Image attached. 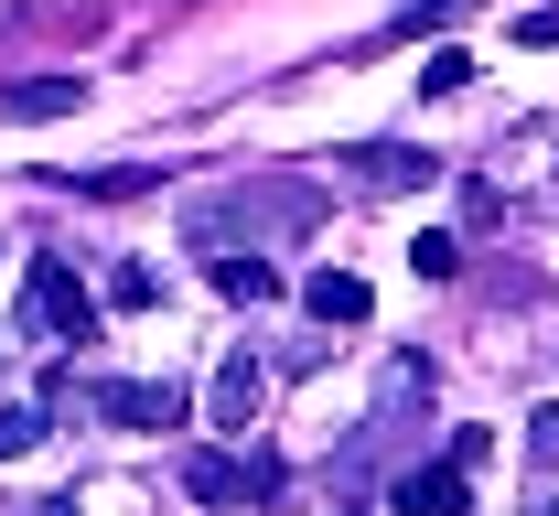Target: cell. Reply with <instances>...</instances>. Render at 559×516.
<instances>
[{"instance_id":"2","label":"cell","mask_w":559,"mask_h":516,"mask_svg":"<svg viewBox=\"0 0 559 516\" xmlns=\"http://www.w3.org/2000/svg\"><path fill=\"white\" fill-rule=\"evenodd\" d=\"M22 323H33V334H66V345H97V301H86V280H75V259H33Z\"/></svg>"},{"instance_id":"12","label":"cell","mask_w":559,"mask_h":516,"mask_svg":"<svg viewBox=\"0 0 559 516\" xmlns=\"http://www.w3.org/2000/svg\"><path fill=\"white\" fill-rule=\"evenodd\" d=\"M44 409H55V398H33V409H0V463H22V452L44 442Z\"/></svg>"},{"instance_id":"8","label":"cell","mask_w":559,"mask_h":516,"mask_svg":"<svg viewBox=\"0 0 559 516\" xmlns=\"http://www.w3.org/2000/svg\"><path fill=\"white\" fill-rule=\"evenodd\" d=\"M259 387H270V376L248 367V356H226V367H215V431H248V420H259Z\"/></svg>"},{"instance_id":"17","label":"cell","mask_w":559,"mask_h":516,"mask_svg":"<svg viewBox=\"0 0 559 516\" xmlns=\"http://www.w3.org/2000/svg\"><path fill=\"white\" fill-rule=\"evenodd\" d=\"M33 516H75V506H33Z\"/></svg>"},{"instance_id":"9","label":"cell","mask_w":559,"mask_h":516,"mask_svg":"<svg viewBox=\"0 0 559 516\" xmlns=\"http://www.w3.org/2000/svg\"><path fill=\"white\" fill-rule=\"evenodd\" d=\"M312 323H366V280H355V269H312Z\"/></svg>"},{"instance_id":"14","label":"cell","mask_w":559,"mask_h":516,"mask_svg":"<svg viewBox=\"0 0 559 516\" xmlns=\"http://www.w3.org/2000/svg\"><path fill=\"white\" fill-rule=\"evenodd\" d=\"M409 269H419V280H463V237H419Z\"/></svg>"},{"instance_id":"18","label":"cell","mask_w":559,"mask_h":516,"mask_svg":"<svg viewBox=\"0 0 559 516\" xmlns=\"http://www.w3.org/2000/svg\"><path fill=\"white\" fill-rule=\"evenodd\" d=\"M527 516H559V506H527Z\"/></svg>"},{"instance_id":"10","label":"cell","mask_w":559,"mask_h":516,"mask_svg":"<svg viewBox=\"0 0 559 516\" xmlns=\"http://www.w3.org/2000/svg\"><path fill=\"white\" fill-rule=\"evenodd\" d=\"M66 194H97V205H119V194H151L162 172H140V161H108V172H55Z\"/></svg>"},{"instance_id":"3","label":"cell","mask_w":559,"mask_h":516,"mask_svg":"<svg viewBox=\"0 0 559 516\" xmlns=\"http://www.w3.org/2000/svg\"><path fill=\"white\" fill-rule=\"evenodd\" d=\"M183 484H194L205 506H280V495H290V473H280L270 452H248V463H237V452H183Z\"/></svg>"},{"instance_id":"13","label":"cell","mask_w":559,"mask_h":516,"mask_svg":"<svg viewBox=\"0 0 559 516\" xmlns=\"http://www.w3.org/2000/svg\"><path fill=\"white\" fill-rule=\"evenodd\" d=\"M108 301H119V312H151V301H162V280H151V259H119V280H108Z\"/></svg>"},{"instance_id":"4","label":"cell","mask_w":559,"mask_h":516,"mask_svg":"<svg viewBox=\"0 0 559 516\" xmlns=\"http://www.w3.org/2000/svg\"><path fill=\"white\" fill-rule=\"evenodd\" d=\"M97 409H108L119 431H183V409H194V398H183V376H108V387H97Z\"/></svg>"},{"instance_id":"11","label":"cell","mask_w":559,"mask_h":516,"mask_svg":"<svg viewBox=\"0 0 559 516\" xmlns=\"http://www.w3.org/2000/svg\"><path fill=\"white\" fill-rule=\"evenodd\" d=\"M215 291H226V301H270V291H280V269H259V259L237 248V259H215Z\"/></svg>"},{"instance_id":"5","label":"cell","mask_w":559,"mask_h":516,"mask_svg":"<svg viewBox=\"0 0 559 516\" xmlns=\"http://www.w3.org/2000/svg\"><path fill=\"white\" fill-rule=\"evenodd\" d=\"M388 506L399 516H474V463H452V452H441V463H409V473L388 484Z\"/></svg>"},{"instance_id":"6","label":"cell","mask_w":559,"mask_h":516,"mask_svg":"<svg viewBox=\"0 0 559 516\" xmlns=\"http://www.w3.org/2000/svg\"><path fill=\"white\" fill-rule=\"evenodd\" d=\"M334 172H355V183H377V194H399V183H441V161L409 141H345L334 151Z\"/></svg>"},{"instance_id":"1","label":"cell","mask_w":559,"mask_h":516,"mask_svg":"<svg viewBox=\"0 0 559 516\" xmlns=\"http://www.w3.org/2000/svg\"><path fill=\"white\" fill-rule=\"evenodd\" d=\"M312 226H323V194L290 183V172H259V183L237 172V183H205V194L183 205V237H194V248H226V237L259 248V237H312Z\"/></svg>"},{"instance_id":"16","label":"cell","mask_w":559,"mask_h":516,"mask_svg":"<svg viewBox=\"0 0 559 516\" xmlns=\"http://www.w3.org/2000/svg\"><path fill=\"white\" fill-rule=\"evenodd\" d=\"M527 452H538V463L559 473V409H538V420H527Z\"/></svg>"},{"instance_id":"7","label":"cell","mask_w":559,"mask_h":516,"mask_svg":"<svg viewBox=\"0 0 559 516\" xmlns=\"http://www.w3.org/2000/svg\"><path fill=\"white\" fill-rule=\"evenodd\" d=\"M0 108H11V119H66V108H86V75H22Z\"/></svg>"},{"instance_id":"15","label":"cell","mask_w":559,"mask_h":516,"mask_svg":"<svg viewBox=\"0 0 559 516\" xmlns=\"http://www.w3.org/2000/svg\"><path fill=\"white\" fill-rule=\"evenodd\" d=\"M463 86H474V55H430L419 65V97H463Z\"/></svg>"}]
</instances>
